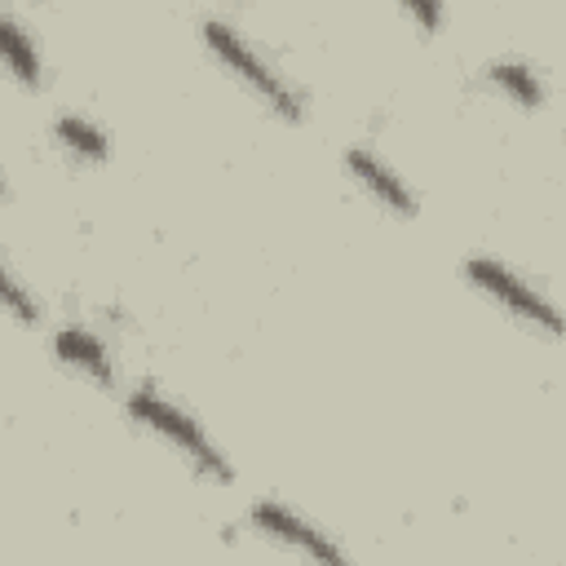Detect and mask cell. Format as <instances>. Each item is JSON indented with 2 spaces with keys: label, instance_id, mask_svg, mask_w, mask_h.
I'll use <instances>...</instances> for the list:
<instances>
[{
  "label": "cell",
  "instance_id": "6da1fadb",
  "mask_svg": "<svg viewBox=\"0 0 566 566\" xmlns=\"http://www.w3.org/2000/svg\"><path fill=\"white\" fill-rule=\"evenodd\" d=\"M199 40H203V49H208L270 115L287 119V124L305 119V93H301V84H296L243 27H234V22L221 18V13H208V18L199 22Z\"/></svg>",
  "mask_w": 566,
  "mask_h": 566
},
{
  "label": "cell",
  "instance_id": "7a4b0ae2",
  "mask_svg": "<svg viewBox=\"0 0 566 566\" xmlns=\"http://www.w3.org/2000/svg\"><path fill=\"white\" fill-rule=\"evenodd\" d=\"M124 411L133 416V424H142L150 438H159L195 478L217 482V486L234 482V464H230L226 447L208 433V424H203L199 416H190V411H186L181 402H172L164 389H155V385L128 389Z\"/></svg>",
  "mask_w": 566,
  "mask_h": 566
},
{
  "label": "cell",
  "instance_id": "3957f363",
  "mask_svg": "<svg viewBox=\"0 0 566 566\" xmlns=\"http://www.w3.org/2000/svg\"><path fill=\"white\" fill-rule=\"evenodd\" d=\"M464 279H469V287L473 292H482L495 310H504L513 323H522V327H531V332H539V336H557L562 332V318H557V305L526 279V274H517L509 261H500V256H469L464 261Z\"/></svg>",
  "mask_w": 566,
  "mask_h": 566
},
{
  "label": "cell",
  "instance_id": "277c9868",
  "mask_svg": "<svg viewBox=\"0 0 566 566\" xmlns=\"http://www.w3.org/2000/svg\"><path fill=\"white\" fill-rule=\"evenodd\" d=\"M248 522H252L256 535H265V539L279 544L283 553H292L301 566H354V557L345 553V544H340L332 531H323V526L310 522L301 509H292V504H283V500H274V495L256 500V504L248 509Z\"/></svg>",
  "mask_w": 566,
  "mask_h": 566
},
{
  "label": "cell",
  "instance_id": "5b68a950",
  "mask_svg": "<svg viewBox=\"0 0 566 566\" xmlns=\"http://www.w3.org/2000/svg\"><path fill=\"white\" fill-rule=\"evenodd\" d=\"M340 159H345L349 181H354L376 208H385L389 217H416V208H420L416 190L407 186V177H402L380 150H371V146H345Z\"/></svg>",
  "mask_w": 566,
  "mask_h": 566
},
{
  "label": "cell",
  "instance_id": "8992f818",
  "mask_svg": "<svg viewBox=\"0 0 566 566\" xmlns=\"http://www.w3.org/2000/svg\"><path fill=\"white\" fill-rule=\"evenodd\" d=\"M53 354H57V363H66L71 371H80L84 380L115 389V358H111V345H106L93 327H84V323H62V327L53 332Z\"/></svg>",
  "mask_w": 566,
  "mask_h": 566
},
{
  "label": "cell",
  "instance_id": "52a82bcc",
  "mask_svg": "<svg viewBox=\"0 0 566 566\" xmlns=\"http://www.w3.org/2000/svg\"><path fill=\"white\" fill-rule=\"evenodd\" d=\"M0 71L22 84V88H40L44 84V53H40V40L35 31L27 27L22 13L13 9H0Z\"/></svg>",
  "mask_w": 566,
  "mask_h": 566
},
{
  "label": "cell",
  "instance_id": "ba28073f",
  "mask_svg": "<svg viewBox=\"0 0 566 566\" xmlns=\"http://www.w3.org/2000/svg\"><path fill=\"white\" fill-rule=\"evenodd\" d=\"M482 75H486V84H491L504 102H513L517 111H539V106L548 102L544 75H539V66L526 62V57H495V62H486Z\"/></svg>",
  "mask_w": 566,
  "mask_h": 566
},
{
  "label": "cell",
  "instance_id": "9c48e42d",
  "mask_svg": "<svg viewBox=\"0 0 566 566\" xmlns=\"http://www.w3.org/2000/svg\"><path fill=\"white\" fill-rule=\"evenodd\" d=\"M53 142H57L71 159H84V164L111 159V133H106L97 119L80 115V111H57V115H53Z\"/></svg>",
  "mask_w": 566,
  "mask_h": 566
},
{
  "label": "cell",
  "instance_id": "30bf717a",
  "mask_svg": "<svg viewBox=\"0 0 566 566\" xmlns=\"http://www.w3.org/2000/svg\"><path fill=\"white\" fill-rule=\"evenodd\" d=\"M0 310L13 318V323H22V327H35L40 318H44V305H40V296L31 292V283H22L18 274H13V265L0 256Z\"/></svg>",
  "mask_w": 566,
  "mask_h": 566
},
{
  "label": "cell",
  "instance_id": "8fae6325",
  "mask_svg": "<svg viewBox=\"0 0 566 566\" xmlns=\"http://www.w3.org/2000/svg\"><path fill=\"white\" fill-rule=\"evenodd\" d=\"M402 13L416 22V31H420V35H433V31L442 27V18H447V9H442V4H433V0H424V4H420V0H411Z\"/></svg>",
  "mask_w": 566,
  "mask_h": 566
}]
</instances>
